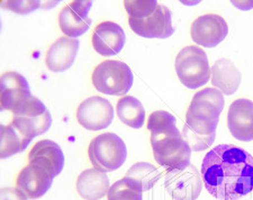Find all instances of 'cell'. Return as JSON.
Wrapping results in <instances>:
<instances>
[{
    "label": "cell",
    "mask_w": 253,
    "mask_h": 200,
    "mask_svg": "<svg viewBox=\"0 0 253 200\" xmlns=\"http://www.w3.org/2000/svg\"><path fill=\"white\" fill-rule=\"evenodd\" d=\"M204 185L217 200H239L253 190V157L232 144L208 152L202 163Z\"/></svg>",
    "instance_id": "1"
},
{
    "label": "cell",
    "mask_w": 253,
    "mask_h": 200,
    "mask_svg": "<svg viewBox=\"0 0 253 200\" xmlns=\"http://www.w3.org/2000/svg\"><path fill=\"white\" fill-rule=\"evenodd\" d=\"M223 108L224 97L218 89L205 88L194 96L182 129L191 151L202 152L213 144Z\"/></svg>",
    "instance_id": "2"
},
{
    "label": "cell",
    "mask_w": 253,
    "mask_h": 200,
    "mask_svg": "<svg viewBox=\"0 0 253 200\" xmlns=\"http://www.w3.org/2000/svg\"><path fill=\"white\" fill-rule=\"evenodd\" d=\"M148 129L158 164L167 171L181 170L190 164L191 150L177 127V118L165 110L150 115Z\"/></svg>",
    "instance_id": "3"
},
{
    "label": "cell",
    "mask_w": 253,
    "mask_h": 200,
    "mask_svg": "<svg viewBox=\"0 0 253 200\" xmlns=\"http://www.w3.org/2000/svg\"><path fill=\"white\" fill-rule=\"evenodd\" d=\"M88 155L93 168L107 173L124 164L127 158V148L116 134L104 133L90 142Z\"/></svg>",
    "instance_id": "4"
},
{
    "label": "cell",
    "mask_w": 253,
    "mask_h": 200,
    "mask_svg": "<svg viewBox=\"0 0 253 200\" xmlns=\"http://www.w3.org/2000/svg\"><path fill=\"white\" fill-rule=\"evenodd\" d=\"M175 72L181 83L189 89L208 83L211 69L205 51L194 45L183 47L175 58Z\"/></svg>",
    "instance_id": "5"
},
{
    "label": "cell",
    "mask_w": 253,
    "mask_h": 200,
    "mask_svg": "<svg viewBox=\"0 0 253 200\" xmlns=\"http://www.w3.org/2000/svg\"><path fill=\"white\" fill-rule=\"evenodd\" d=\"M92 84L98 91L109 96H124L133 85V73L122 61L107 60L92 72Z\"/></svg>",
    "instance_id": "6"
},
{
    "label": "cell",
    "mask_w": 253,
    "mask_h": 200,
    "mask_svg": "<svg viewBox=\"0 0 253 200\" xmlns=\"http://www.w3.org/2000/svg\"><path fill=\"white\" fill-rule=\"evenodd\" d=\"M14 124L34 138L46 133L52 125V116L46 106L38 97L32 96L22 107L13 113Z\"/></svg>",
    "instance_id": "7"
},
{
    "label": "cell",
    "mask_w": 253,
    "mask_h": 200,
    "mask_svg": "<svg viewBox=\"0 0 253 200\" xmlns=\"http://www.w3.org/2000/svg\"><path fill=\"white\" fill-rule=\"evenodd\" d=\"M193 164L181 170L168 171L165 187L174 200H197L203 189V179Z\"/></svg>",
    "instance_id": "8"
},
{
    "label": "cell",
    "mask_w": 253,
    "mask_h": 200,
    "mask_svg": "<svg viewBox=\"0 0 253 200\" xmlns=\"http://www.w3.org/2000/svg\"><path fill=\"white\" fill-rule=\"evenodd\" d=\"M77 120L84 128L92 132L107 128L114 120L113 105L99 96L88 98L77 109Z\"/></svg>",
    "instance_id": "9"
},
{
    "label": "cell",
    "mask_w": 253,
    "mask_h": 200,
    "mask_svg": "<svg viewBox=\"0 0 253 200\" xmlns=\"http://www.w3.org/2000/svg\"><path fill=\"white\" fill-rule=\"evenodd\" d=\"M130 30L144 39H169L174 33L172 16L168 7L159 5L154 13L145 18H128Z\"/></svg>",
    "instance_id": "10"
},
{
    "label": "cell",
    "mask_w": 253,
    "mask_h": 200,
    "mask_svg": "<svg viewBox=\"0 0 253 200\" xmlns=\"http://www.w3.org/2000/svg\"><path fill=\"white\" fill-rule=\"evenodd\" d=\"M191 39L203 47H216L226 39L228 26L222 16L207 14L199 16L194 20L190 28Z\"/></svg>",
    "instance_id": "11"
},
{
    "label": "cell",
    "mask_w": 253,
    "mask_h": 200,
    "mask_svg": "<svg viewBox=\"0 0 253 200\" xmlns=\"http://www.w3.org/2000/svg\"><path fill=\"white\" fill-rule=\"evenodd\" d=\"M0 89L1 110H9L11 113L22 107L33 96L26 78L16 71L3 73L0 80Z\"/></svg>",
    "instance_id": "12"
},
{
    "label": "cell",
    "mask_w": 253,
    "mask_h": 200,
    "mask_svg": "<svg viewBox=\"0 0 253 200\" xmlns=\"http://www.w3.org/2000/svg\"><path fill=\"white\" fill-rule=\"evenodd\" d=\"M53 179L54 175L44 166L30 163L17 174L16 187L23 191L28 199H39L50 190Z\"/></svg>",
    "instance_id": "13"
},
{
    "label": "cell",
    "mask_w": 253,
    "mask_h": 200,
    "mask_svg": "<svg viewBox=\"0 0 253 200\" xmlns=\"http://www.w3.org/2000/svg\"><path fill=\"white\" fill-rule=\"evenodd\" d=\"M91 1H72L59 14V25L64 35L77 39L87 33L92 20L88 17Z\"/></svg>",
    "instance_id": "14"
},
{
    "label": "cell",
    "mask_w": 253,
    "mask_h": 200,
    "mask_svg": "<svg viewBox=\"0 0 253 200\" xmlns=\"http://www.w3.org/2000/svg\"><path fill=\"white\" fill-rule=\"evenodd\" d=\"M227 127L238 141H253V101L241 98L231 104L227 113Z\"/></svg>",
    "instance_id": "15"
},
{
    "label": "cell",
    "mask_w": 253,
    "mask_h": 200,
    "mask_svg": "<svg viewBox=\"0 0 253 200\" xmlns=\"http://www.w3.org/2000/svg\"><path fill=\"white\" fill-rule=\"evenodd\" d=\"M91 40L95 51L101 56H114L123 50L126 35L122 26L107 20L96 26Z\"/></svg>",
    "instance_id": "16"
},
{
    "label": "cell",
    "mask_w": 253,
    "mask_h": 200,
    "mask_svg": "<svg viewBox=\"0 0 253 200\" xmlns=\"http://www.w3.org/2000/svg\"><path fill=\"white\" fill-rule=\"evenodd\" d=\"M79 46L80 42L78 39L60 38L46 52V67L56 73L67 71L75 63Z\"/></svg>",
    "instance_id": "17"
},
{
    "label": "cell",
    "mask_w": 253,
    "mask_h": 200,
    "mask_svg": "<svg viewBox=\"0 0 253 200\" xmlns=\"http://www.w3.org/2000/svg\"><path fill=\"white\" fill-rule=\"evenodd\" d=\"M28 161L33 164L42 165L54 175H59L64 168V154L59 144L51 140L36 143L28 154Z\"/></svg>",
    "instance_id": "18"
},
{
    "label": "cell",
    "mask_w": 253,
    "mask_h": 200,
    "mask_svg": "<svg viewBox=\"0 0 253 200\" xmlns=\"http://www.w3.org/2000/svg\"><path fill=\"white\" fill-rule=\"evenodd\" d=\"M109 178L97 169H87L77 179V191L85 200H100L108 194Z\"/></svg>",
    "instance_id": "19"
},
{
    "label": "cell",
    "mask_w": 253,
    "mask_h": 200,
    "mask_svg": "<svg viewBox=\"0 0 253 200\" xmlns=\"http://www.w3.org/2000/svg\"><path fill=\"white\" fill-rule=\"evenodd\" d=\"M211 83L226 96L238 91L242 76L232 61L221 59L211 67Z\"/></svg>",
    "instance_id": "20"
},
{
    "label": "cell",
    "mask_w": 253,
    "mask_h": 200,
    "mask_svg": "<svg viewBox=\"0 0 253 200\" xmlns=\"http://www.w3.org/2000/svg\"><path fill=\"white\" fill-rule=\"evenodd\" d=\"M1 159L13 157L15 154L24 152L33 141L23 129H20L13 121L8 125H1Z\"/></svg>",
    "instance_id": "21"
},
{
    "label": "cell",
    "mask_w": 253,
    "mask_h": 200,
    "mask_svg": "<svg viewBox=\"0 0 253 200\" xmlns=\"http://www.w3.org/2000/svg\"><path fill=\"white\" fill-rule=\"evenodd\" d=\"M161 172L157 166L148 162H137L128 169L125 179L140 191H149L157 185Z\"/></svg>",
    "instance_id": "22"
},
{
    "label": "cell",
    "mask_w": 253,
    "mask_h": 200,
    "mask_svg": "<svg viewBox=\"0 0 253 200\" xmlns=\"http://www.w3.org/2000/svg\"><path fill=\"white\" fill-rule=\"evenodd\" d=\"M117 116L122 123L138 129L144 125L145 109L135 97L126 96L117 101Z\"/></svg>",
    "instance_id": "23"
},
{
    "label": "cell",
    "mask_w": 253,
    "mask_h": 200,
    "mask_svg": "<svg viewBox=\"0 0 253 200\" xmlns=\"http://www.w3.org/2000/svg\"><path fill=\"white\" fill-rule=\"evenodd\" d=\"M108 200H143L142 191L134 188L126 179H121L109 188Z\"/></svg>",
    "instance_id": "24"
},
{
    "label": "cell",
    "mask_w": 253,
    "mask_h": 200,
    "mask_svg": "<svg viewBox=\"0 0 253 200\" xmlns=\"http://www.w3.org/2000/svg\"><path fill=\"white\" fill-rule=\"evenodd\" d=\"M124 6L126 11L132 18H145L152 15L159 6L157 0H148V1H138V0H125Z\"/></svg>",
    "instance_id": "25"
},
{
    "label": "cell",
    "mask_w": 253,
    "mask_h": 200,
    "mask_svg": "<svg viewBox=\"0 0 253 200\" xmlns=\"http://www.w3.org/2000/svg\"><path fill=\"white\" fill-rule=\"evenodd\" d=\"M47 7V2L45 3L44 1H2L1 2V8L7 10L13 11L15 14H20L25 15L30 14L32 11L38 9V8H45Z\"/></svg>",
    "instance_id": "26"
},
{
    "label": "cell",
    "mask_w": 253,
    "mask_h": 200,
    "mask_svg": "<svg viewBox=\"0 0 253 200\" xmlns=\"http://www.w3.org/2000/svg\"><path fill=\"white\" fill-rule=\"evenodd\" d=\"M0 196L1 200H27L26 195L18 188H2Z\"/></svg>",
    "instance_id": "27"
}]
</instances>
